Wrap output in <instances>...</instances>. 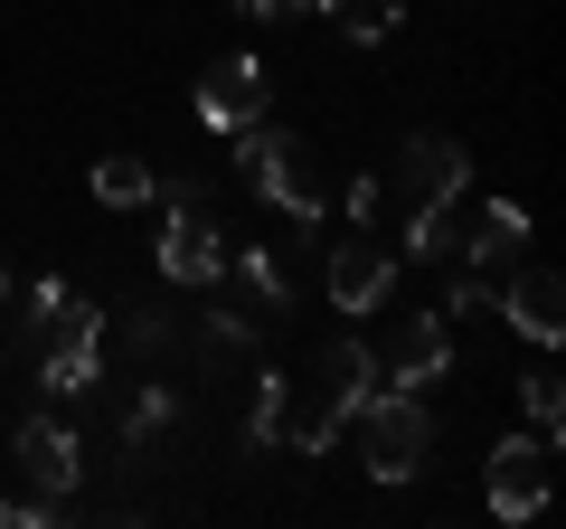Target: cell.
<instances>
[{
  "instance_id": "6",
  "label": "cell",
  "mask_w": 566,
  "mask_h": 529,
  "mask_svg": "<svg viewBox=\"0 0 566 529\" xmlns=\"http://www.w3.org/2000/svg\"><path fill=\"white\" fill-rule=\"evenodd\" d=\"M472 189V152L453 143V133H416V143L397 152V199L406 208H444Z\"/></svg>"
},
{
  "instance_id": "24",
  "label": "cell",
  "mask_w": 566,
  "mask_h": 529,
  "mask_svg": "<svg viewBox=\"0 0 566 529\" xmlns=\"http://www.w3.org/2000/svg\"><path fill=\"white\" fill-rule=\"evenodd\" d=\"M245 20H283V10H293V0H237Z\"/></svg>"
},
{
  "instance_id": "4",
  "label": "cell",
  "mask_w": 566,
  "mask_h": 529,
  "mask_svg": "<svg viewBox=\"0 0 566 529\" xmlns=\"http://www.w3.org/2000/svg\"><path fill=\"white\" fill-rule=\"evenodd\" d=\"M547 464H557V435H501L491 445V473H482V491H491V510L501 520H528V510H547Z\"/></svg>"
},
{
  "instance_id": "12",
  "label": "cell",
  "mask_w": 566,
  "mask_h": 529,
  "mask_svg": "<svg viewBox=\"0 0 566 529\" xmlns=\"http://www.w3.org/2000/svg\"><path fill=\"white\" fill-rule=\"evenodd\" d=\"M29 341H39V350H66V341H104V312L85 303L76 284H57V274H48V284L29 293Z\"/></svg>"
},
{
  "instance_id": "15",
  "label": "cell",
  "mask_w": 566,
  "mask_h": 529,
  "mask_svg": "<svg viewBox=\"0 0 566 529\" xmlns=\"http://www.w3.org/2000/svg\"><path fill=\"white\" fill-rule=\"evenodd\" d=\"M104 378V341H66V350H39V387L48 397H85Z\"/></svg>"
},
{
  "instance_id": "5",
  "label": "cell",
  "mask_w": 566,
  "mask_h": 529,
  "mask_svg": "<svg viewBox=\"0 0 566 529\" xmlns=\"http://www.w3.org/2000/svg\"><path fill=\"white\" fill-rule=\"evenodd\" d=\"M510 284H491V312H510V331L538 350L566 341V284H557V264H501Z\"/></svg>"
},
{
  "instance_id": "17",
  "label": "cell",
  "mask_w": 566,
  "mask_h": 529,
  "mask_svg": "<svg viewBox=\"0 0 566 529\" xmlns=\"http://www.w3.org/2000/svg\"><path fill=\"white\" fill-rule=\"evenodd\" d=\"M151 189H161V180H151V162H133V152H104V162H95V199L104 208H142Z\"/></svg>"
},
{
  "instance_id": "19",
  "label": "cell",
  "mask_w": 566,
  "mask_h": 529,
  "mask_svg": "<svg viewBox=\"0 0 566 529\" xmlns=\"http://www.w3.org/2000/svg\"><path fill=\"white\" fill-rule=\"evenodd\" d=\"M170 426H180V387H170V378H151V387L133 397V416H123V435H133V445H161Z\"/></svg>"
},
{
  "instance_id": "16",
  "label": "cell",
  "mask_w": 566,
  "mask_h": 529,
  "mask_svg": "<svg viewBox=\"0 0 566 529\" xmlns=\"http://www.w3.org/2000/svg\"><path fill=\"white\" fill-rule=\"evenodd\" d=\"M227 274H237V293H245V303L264 312V322H274V312L293 303V284H283V264L264 256V246H255V256H227Z\"/></svg>"
},
{
  "instance_id": "23",
  "label": "cell",
  "mask_w": 566,
  "mask_h": 529,
  "mask_svg": "<svg viewBox=\"0 0 566 529\" xmlns=\"http://www.w3.org/2000/svg\"><path fill=\"white\" fill-rule=\"evenodd\" d=\"M444 312H453V322H472V312H491V274H463V284L444 293Z\"/></svg>"
},
{
  "instance_id": "1",
  "label": "cell",
  "mask_w": 566,
  "mask_h": 529,
  "mask_svg": "<svg viewBox=\"0 0 566 529\" xmlns=\"http://www.w3.org/2000/svg\"><path fill=\"white\" fill-rule=\"evenodd\" d=\"M359 464H368V483H406V473H424V454H434V416H424V397L416 387H378L359 416Z\"/></svg>"
},
{
  "instance_id": "9",
  "label": "cell",
  "mask_w": 566,
  "mask_h": 529,
  "mask_svg": "<svg viewBox=\"0 0 566 529\" xmlns=\"http://www.w3.org/2000/svg\"><path fill=\"white\" fill-rule=\"evenodd\" d=\"M20 473H29V491L66 501V491L85 483V445H76V426H57V416H29V426H20Z\"/></svg>"
},
{
  "instance_id": "22",
  "label": "cell",
  "mask_w": 566,
  "mask_h": 529,
  "mask_svg": "<svg viewBox=\"0 0 566 529\" xmlns=\"http://www.w3.org/2000/svg\"><path fill=\"white\" fill-rule=\"evenodd\" d=\"M283 387H293L283 369H264V378H255V416H245V435H255V445H274V426H283Z\"/></svg>"
},
{
  "instance_id": "2",
  "label": "cell",
  "mask_w": 566,
  "mask_h": 529,
  "mask_svg": "<svg viewBox=\"0 0 566 529\" xmlns=\"http://www.w3.org/2000/svg\"><path fill=\"white\" fill-rule=\"evenodd\" d=\"M237 162H245V180H255L274 208H293V218H322L331 208V170H322V152H312L303 133H255V123H245Z\"/></svg>"
},
{
  "instance_id": "10",
  "label": "cell",
  "mask_w": 566,
  "mask_h": 529,
  "mask_svg": "<svg viewBox=\"0 0 566 529\" xmlns=\"http://www.w3.org/2000/svg\"><path fill=\"white\" fill-rule=\"evenodd\" d=\"M387 284H397V256H387V246H368V237L331 246V303H340L349 322H359V312H378Z\"/></svg>"
},
{
  "instance_id": "20",
  "label": "cell",
  "mask_w": 566,
  "mask_h": 529,
  "mask_svg": "<svg viewBox=\"0 0 566 529\" xmlns=\"http://www.w3.org/2000/svg\"><path fill=\"white\" fill-rule=\"evenodd\" d=\"M331 20H340V29H349L359 48H378V39H397L406 0H331Z\"/></svg>"
},
{
  "instance_id": "18",
  "label": "cell",
  "mask_w": 566,
  "mask_h": 529,
  "mask_svg": "<svg viewBox=\"0 0 566 529\" xmlns=\"http://www.w3.org/2000/svg\"><path fill=\"white\" fill-rule=\"evenodd\" d=\"M406 256H463V218H453V199L444 208H406Z\"/></svg>"
},
{
  "instance_id": "8",
  "label": "cell",
  "mask_w": 566,
  "mask_h": 529,
  "mask_svg": "<svg viewBox=\"0 0 566 529\" xmlns=\"http://www.w3.org/2000/svg\"><path fill=\"white\" fill-rule=\"evenodd\" d=\"M199 123L208 133H245V123H264V58H218L199 76Z\"/></svg>"
},
{
  "instance_id": "14",
  "label": "cell",
  "mask_w": 566,
  "mask_h": 529,
  "mask_svg": "<svg viewBox=\"0 0 566 529\" xmlns=\"http://www.w3.org/2000/svg\"><path fill=\"white\" fill-rule=\"evenodd\" d=\"M312 378H322V387H331V397H340L349 416H359L368 397H378V387H387V378H378V350H368V341H331L322 360H312Z\"/></svg>"
},
{
  "instance_id": "13",
  "label": "cell",
  "mask_w": 566,
  "mask_h": 529,
  "mask_svg": "<svg viewBox=\"0 0 566 529\" xmlns=\"http://www.w3.org/2000/svg\"><path fill=\"white\" fill-rule=\"evenodd\" d=\"M520 246H528V208H520V199H491L482 227H463L472 274H501V264H520Z\"/></svg>"
},
{
  "instance_id": "21",
  "label": "cell",
  "mask_w": 566,
  "mask_h": 529,
  "mask_svg": "<svg viewBox=\"0 0 566 529\" xmlns=\"http://www.w3.org/2000/svg\"><path fill=\"white\" fill-rule=\"evenodd\" d=\"M520 397H528V426H538V435H557V416H566V378H557V369H528V378H520Z\"/></svg>"
},
{
  "instance_id": "3",
  "label": "cell",
  "mask_w": 566,
  "mask_h": 529,
  "mask_svg": "<svg viewBox=\"0 0 566 529\" xmlns=\"http://www.w3.org/2000/svg\"><path fill=\"white\" fill-rule=\"evenodd\" d=\"M161 274H170V284H218V274H227V237H218V208H208V199H199L189 180H170Z\"/></svg>"
},
{
  "instance_id": "11",
  "label": "cell",
  "mask_w": 566,
  "mask_h": 529,
  "mask_svg": "<svg viewBox=\"0 0 566 529\" xmlns=\"http://www.w3.org/2000/svg\"><path fill=\"white\" fill-rule=\"evenodd\" d=\"M340 426H349V407L331 397L322 378L283 387V426H274V445H293V454H331V445H340Z\"/></svg>"
},
{
  "instance_id": "7",
  "label": "cell",
  "mask_w": 566,
  "mask_h": 529,
  "mask_svg": "<svg viewBox=\"0 0 566 529\" xmlns=\"http://www.w3.org/2000/svg\"><path fill=\"white\" fill-rule=\"evenodd\" d=\"M378 378L387 387H434V378H453V331L434 322V312H416V322H397L387 331V350H378Z\"/></svg>"
},
{
  "instance_id": "26",
  "label": "cell",
  "mask_w": 566,
  "mask_h": 529,
  "mask_svg": "<svg viewBox=\"0 0 566 529\" xmlns=\"http://www.w3.org/2000/svg\"><path fill=\"white\" fill-rule=\"evenodd\" d=\"M0 293H10V284H0Z\"/></svg>"
},
{
  "instance_id": "25",
  "label": "cell",
  "mask_w": 566,
  "mask_h": 529,
  "mask_svg": "<svg viewBox=\"0 0 566 529\" xmlns=\"http://www.w3.org/2000/svg\"><path fill=\"white\" fill-rule=\"evenodd\" d=\"M293 10H331V0H293Z\"/></svg>"
}]
</instances>
